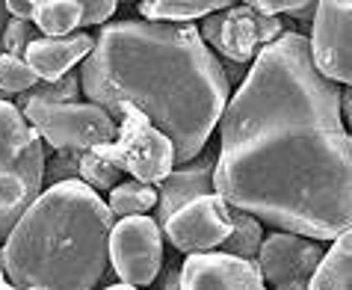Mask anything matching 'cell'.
<instances>
[{
  "label": "cell",
  "mask_w": 352,
  "mask_h": 290,
  "mask_svg": "<svg viewBox=\"0 0 352 290\" xmlns=\"http://www.w3.org/2000/svg\"><path fill=\"white\" fill-rule=\"evenodd\" d=\"M213 192L285 234L335 240L352 222V140L340 86L320 77L308 38L267 45L225 104Z\"/></svg>",
  "instance_id": "1"
},
{
  "label": "cell",
  "mask_w": 352,
  "mask_h": 290,
  "mask_svg": "<svg viewBox=\"0 0 352 290\" xmlns=\"http://www.w3.org/2000/svg\"><path fill=\"white\" fill-rule=\"evenodd\" d=\"M80 89L113 122L122 107L142 113L184 166L219 124L231 80L199 27L116 21L98 33L83 60Z\"/></svg>",
  "instance_id": "2"
},
{
  "label": "cell",
  "mask_w": 352,
  "mask_h": 290,
  "mask_svg": "<svg viewBox=\"0 0 352 290\" xmlns=\"http://www.w3.org/2000/svg\"><path fill=\"white\" fill-rule=\"evenodd\" d=\"M113 216L83 181L54 183L21 214L0 249L18 290H95L107 276Z\"/></svg>",
  "instance_id": "3"
},
{
  "label": "cell",
  "mask_w": 352,
  "mask_h": 290,
  "mask_svg": "<svg viewBox=\"0 0 352 290\" xmlns=\"http://www.w3.org/2000/svg\"><path fill=\"white\" fill-rule=\"evenodd\" d=\"M116 131L119 133H116L113 142L92 148L98 157L107 160L119 172L133 175V181L148 183V187H157V183L169 178L175 166L172 145L142 113L122 107L119 119H116Z\"/></svg>",
  "instance_id": "4"
},
{
  "label": "cell",
  "mask_w": 352,
  "mask_h": 290,
  "mask_svg": "<svg viewBox=\"0 0 352 290\" xmlns=\"http://www.w3.org/2000/svg\"><path fill=\"white\" fill-rule=\"evenodd\" d=\"M27 124L56 151L86 154L116 140V122L95 104H27Z\"/></svg>",
  "instance_id": "5"
},
{
  "label": "cell",
  "mask_w": 352,
  "mask_h": 290,
  "mask_svg": "<svg viewBox=\"0 0 352 290\" xmlns=\"http://www.w3.org/2000/svg\"><path fill=\"white\" fill-rule=\"evenodd\" d=\"M285 33H287V27L281 24L278 18L261 15L249 3L228 6V9H222V12L208 15L199 30L201 42H210L219 56H225V60H231L237 65L255 63L263 47L272 45Z\"/></svg>",
  "instance_id": "6"
},
{
  "label": "cell",
  "mask_w": 352,
  "mask_h": 290,
  "mask_svg": "<svg viewBox=\"0 0 352 290\" xmlns=\"http://www.w3.org/2000/svg\"><path fill=\"white\" fill-rule=\"evenodd\" d=\"M113 273L128 287L151 285L163 264V231L151 216H128L113 222L107 240Z\"/></svg>",
  "instance_id": "7"
},
{
  "label": "cell",
  "mask_w": 352,
  "mask_h": 290,
  "mask_svg": "<svg viewBox=\"0 0 352 290\" xmlns=\"http://www.w3.org/2000/svg\"><path fill=\"white\" fill-rule=\"evenodd\" d=\"M308 56L320 77L335 86H349L352 80V6L344 0L317 3L311 18Z\"/></svg>",
  "instance_id": "8"
},
{
  "label": "cell",
  "mask_w": 352,
  "mask_h": 290,
  "mask_svg": "<svg viewBox=\"0 0 352 290\" xmlns=\"http://www.w3.org/2000/svg\"><path fill=\"white\" fill-rule=\"evenodd\" d=\"M322 246L314 240L276 231L261 243L255 264L261 278L276 290H308V282L322 260Z\"/></svg>",
  "instance_id": "9"
},
{
  "label": "cell",
  "mask_w": 352,
  "mask_h": 290,
  "mask_svg": "<svg viewBox=\"0 0 352 290\" xmlns=\"http://www.w3.org/2000/svg\"><path fill=\"white\" fill-rule=\"evenodd\" d=\"M160 231L169 234L172 246L178 252H187V255L213 252L231 234V205H225L217 192L195 199L166 219Z\"/></svg>",
  "instance_id": "10"
},
{
  "label": "cell",
  "mask_w": 352,
  "mask_h": 290,
  "mask_svg": "<svg viewBox=\"0 0 352 290\" xmlns=\"http://www.w3.org/2000/svg\"><path fill=\"white\" fill-rule=\"evenodd\" d=\"M178 290H267L255 260L225 252L190 255L178 269Z\"/></svg>",
  "instance_id": "11"
},
{
  "label": "cell",
  "mask_w": 352,
  "mask_h": 290,
  "mask_svg": "<svg viewBox=\"0 0 352 290\" xmlns=\"http://www.w3.org/2000/svg\"><path fill=\"white\" fill-rule=\"evenodd\" d=\"M0 169L45 187V148L21 110L0 101Z\"/></svg>",
  "instance_id": "12"
},
{
  "label": "cell",
  "mask_w": 352,
  "mask_h": 290,
  "mask_svg": "<svg viewBox=\"0 0 352 290\" xmlns=\"http://www.w3.org/2000/svg\"><path fill=\"white\" fill-rule=\"evenodd\" d=\"M213 169H217V154H210V151H204L195 160L172 169L169 178L160 183L157 219L154 222L163 228V222L172 214H178L184 205H190L195 199H204V196H213Z\"/></svg>",
  "instance_id": "13"
},
{
  "label": "cell",
  "mask_w": 352,
  "mask_h": 290,
  "mask_svg": "<svg viewBox=\"0 0 352 290\" xmlns=\"http://www.w3.org/2000/svg\"><path fill=\"white\" fill-rule=\"evenodd\" d=\"M92 45H95V38L86 33H74V36H63V38L38 36L27 45L24 63L30 65V71L42 83H54V80H60V77L72 74L74 65L89 56Z\"/></svg>",
  "instance_id": "14"
},
{
  "label": "cell",
  "mask_w": 352,
  "mask_h": 290,
  "mask_svg": "<svg viewBox=\"0 0 352 290\" xmlns=\"http://www.w3.org/2000/svg\"><path fill=\"white\" fill-rule=\"evenodd\" d=\"M308 290H352V231L335 237L308 282Z\"/></svg>",
  "instance_id": "15"
},
{
  "label": "cell",
  "mask_w": 352,
  "mask_h": 290,
  "mask_svg": "<svg viewBox=\"0 0 352 290\" xmlns=\"http://www.w3.org/2000/svg\"><path fill=\"white\" fill-rule=\"evenodd\" d=\"M38 192H42V187H36L15 172L0 169V243L9 237V231L15 228L24 210L38 199Z\"/></svg>",
  "instance_id": "16"
},
{
  "label": "cell",
  "mask_w": 352,
  "mask_h": 290,
  "mask_svg": "<svg viewBox=\"0 0 352 290\" xmlns=\"http://www.w3.org/2000/svg\"><path fill=\"white\" fill-rule=\"evenodd\" d=\"M228 9V0H142L140 12L145 21L169 24V21H192V18H208L213 12Z\"/></svg>",
  "instance_id": "17"
},
{
  "label": "cell",
  "mask_w": 352,
  "mask_h": 290,
  "mask_svg": "<svg viewBox=\"0 0 352 290\" xmlns=\"http://www.w3.org/2000/svg\"><path fill=\"white\" fill-rule=\"evenodd\" d=\"M33 21L45 38H63L80 27V0H38L33 3Z\"/></svg>",
  "instance_id": "18"
},
{
  "label": "cell",
  "mask_w": 352,
  "mask_h": 290,
  "mask_svg": "<svg viewBox=\"0 0 352 290\" xmlns=\"http://www.w3.org/2000/svg\"><path fill=\"white\" fill-rule=\"evenodd\" d=\"M157 205V187H148V183H140V181H124V183H116L110 190V216H145V210H151Z\"/></svg>",
  "instance_id": "19"
},
{
  "label": "cell",
  "mask_w": 352,
  "mask_h": 290,
  "mask_svg": "<svg viewBox=\"0 0 352 290\" xmlns=\"http://www.w3.org/2000/svg\"><path fill=\"white\" fill-rule=\"evenodd\" d=\"M261 243H263L261 222L255 216L243 214V210H237V208H231V234L222 240L225 255H234V258H243V260H255Z\"/></svg>",
  "instance_id": "20"
},
{
  "label": "cell",
  "mask_w": 352,
  "mask_h": 290,
  "mask_svg": "<svg viewBox=\"0 0 352 290\" xmlns=\"http://www.w3.org/2000/svg\"><path fill=\"white\" fill-rule=\"evenodd\" d=\"M77 98H80V77L65 74L54 83H36L33 89L18 95V104L21 107H27V104H77Z\"/></svg>",
  "instance_id": "21"
},
{
  "label": "cell",
  "mask_w": 352,
  "mask_h": 290,
  "mask_svg": "<svg viewBox=\"0 0 352 290\" xmlns=\"http://www.w3.org/2000/svg\"><path fill=\"white\" fill-rule=\"evenodd\" d=\"M36 83H38V77L30 71V65L21 56L0 54V95H3V101L9 95H24Z\"/></svg>",
  "instance_id": "22"
},
{
  "label": "cell",
  "mask_w": 352,
  "mask_h": 290,
  "mask_svg": "<svg viewBox=\"0 0 352 290\" xmlns=\"http://www.w3.org/2000/svg\"><path fill=\"white\" fill-rule=\"evenodd\" d=\"M122 172L110 166L107 160H101L95 151H86L80 154V160H77V181H83L89 190H113L116 183H119Z\"/></svg>",
  "instance_id": "23"
},
{
  "label": "cell",
  "mask_w": 352,
  "mask_h": 290,
  "mask_svg": "<svg viewBox=\"0 0 352 290\" xmlns=\"http://www.w3.org/2000/svg\"><path fill=\"white\" fill-rule=\"evenodd\" d=\"M249 6L267 18H278L285 12V15L299 18V21H311V18H314V9H317L314 0H299V3L296 0H255V3H249Z\"/></svg>",
  "instance_id": "24"
},
{
  "label": "cell",
  "mask_w": 352,
  "mask_h": 290,
  "mask_svg": "<svg viewBox=\"0 0 352 290\" xmlns=\"http://www.w3.org/2000/svg\"><path fill=\"white\" fill-rule=\"evenodd\" d=\"M33 38H38V30L30 21H15V18H9L6 27H3V42H0V47H3V54L21 56L24 60V51Z\"/></svg>",
  "instance_id": "25"
},
{
  "label": "cell",
  "mask_w": 352,
  "mask_h": 290,
  "mask_svg": "<svg viewBox=\"0 0 352 290\" xmlns=\"http://www.w3.org/2000/svg\"><path fill=\"white\" fill-rule=\"evenodd\" d=\"M77 151H56V157L51 160V166H45V181L51 183H65V181H77Z\"/></svg>",
  "instance_id": "26"
},
{
  "label": "cell",
  "mask_w": 352,
  "mask_h": 290,
  "mask_svg": "<svg viewBox=\"0 0 352 290\" xmlns=\"http://www.w3.org/2000/svg\"><path fill=\"white\" fill-rule=\"evenodd\" d=\"M116 9H119L116 0H89V3H80V27L104 24Z\"/></svg>",
  "instance_id": "27"
},
{
  "label": "cell",
  "mask_w": 352,
  "mask_h": 290,
  "mask_svg": "<svg viewBox=\"0 0 352 290\" xmlns=\"http://www.w3.org/2000/svg\"><path fill=\"white\" fill-rule=\"evenodd\" d=\"M6 6V15L15 18V21H33V3H27V0H9Z\"/></svg>",
  "instance_id": "28"
},
{
  "label": "cell",
  "mask_w": 352,
  "mask_h": 290,
  "mask_svg": "<svg viewBox=\"0 0 352 290\" xmlns=\"http://www.w3.org/2000/svg\"><path fill=\"white\" fill-rule=\"evenodd\" d=\"M160 290H178V267H175V264H169V273H166Z\"/></svg>",
  "instance_id": "29"
},
{
  "label": "cell",
  "mask_w": 352,
  "mask_h": 290,
  "mask_svg": "<svg viewBox=\"0 0 352 290\" xmlns=\"http://www.w3.org/2000/svg\"><path fill=\"white\" fill-rule=\"evenodd\" d=\"M6 21H9V15H6V6L0 3V42H3V27H6ZM0 54H3V47H0Z\"/></svg>",
  "instance_id": "30"
},
{
  "label": "cell",
  "mask_w": 352,
  "mask_h": 290,
  "mask_svg": "<svg viewBox=\"0 0 352 290\" xmlns=\"http://www.w3.org/2000/svg\"><path fill=\"white\" fill-rule=\"evenodd\" d=\"M104 290H136V287H128V285H110V287H104Z\"/></svg>",
  "instance_id": "31"
},
{
  "label": "cell",
  "mask_w": 352,
  "mask_h": 290,
  "mask_svg": "<svg viewBox=\"0 0 352 290\" xmlns=\"http://www.w3.org/2000/svg\"><path fill=\"white\" fill-rule=\"evenodd\" d=\"M0 290H18V287H12V285H3V287H0Z\"/></svg>",
  "instance_id": "32"
},
{
  "label": "cell",
  "mask_w": 352,
  "mask_h": 290,
  "mask_svg": "<svg viewBox=\"0 0 352 290\" xmlns=\"http://www.w3.org/2000/svg\"><path fill=\"white\" fill-rule=\"evenodd\" d=\"M3 285H6V282H3V269H0V287H3Z\"/></svg>",
  "instance_id": "33"
}]
</instances>
